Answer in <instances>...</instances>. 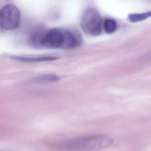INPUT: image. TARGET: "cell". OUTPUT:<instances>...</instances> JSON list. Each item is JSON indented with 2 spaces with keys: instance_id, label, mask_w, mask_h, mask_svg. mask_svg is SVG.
I'll return each instance as SVG.
<instances>
[{
  "instance_id": "6da1fadb",
  "label": "cell",
  "mask_w": 151,
  "mask_h": 151,
  "mask_svg": "<svg viewBox=\"0 0 151 151\" xmlns=\"http://www.w3.org/2000/svg\"><path fill=\"white\" fill-rule=\"evenodd\" d=\"M114 139L105 135H92L68 139L57 144L56 147L68 151H96L111 146Z\"/></svg>"
},
{
  "instance_id": "7a4b0ae2",
  "label": "cell",
  "mask_w": 151,
  "mask_h": 151,
  "mask_svg": "<svg viewBox=\"0 0 151 151\" xmlns=\"http://www.w3.org/2000/svg\"><path fill=\"white\" fill-rule=\"evenodd\" d=\"M80 35L73 31L62 29L47 30L43 40V48L72 49L80 45Z\"/></svg>"
},
{
  "instance_id": "3957f363",
  "label": "cell",
  "mask_w": 151,
  "mask_h": 151,
  "mask_svg": "<svg viewBox=\"0 0 151 151\" xmlns=\"http://www.w3.org/2000/svg\"><path fill=\"white\" fill-rule=\"evenodd\" d=\"M82 30L87 35L97 36L101 33L102 20L98 10L93 8L87 9L81 20Z\"/></svg>"
},
{
  "instance_id": "277c9868",
  "label": "cell",
  "mask_w": 151,
  "mask_h": 151,
  "mask_svg": "<svg viewBox=\"0 0 151 151\" xmlns=\"http://www.w3.org/2000/svg\"><path fill=\"white\" fill-rule=\"evenodd\" d=\"M19 9L13 4H7L0 10V27L5 30H14L21 23Z\"/></svg>"
},
{
  "instance_id": "5b68a950",
  "label": "cell",
  "mask_w": 151,
  "mask_h": 151,
  "mask_svg": "<svg viewBox=\"0 0 151 151\" xmlns=\"http://www.w3.org/2000/svg\"><path fill=\"white\" fill-rule=\"evenodd\" d=\"M47 29L43 25L37 26L30 33L28 38L29 45L37 49L43 48L42 44Z\"/></svg>"
},
{
  "instance_id": "8992f818",
  "label": "cell",
  "mask_w": 151,
  "mask_h": 151,
  "mask_svg": "<svg viewBox=\"0 0 151 151\" xmlns=\"http://www.w3.org/2000/svg\"><path fill=\"white\" fill-rule=\"evenodd\" d=\"M11 58L17 60L29 62L51 61L56 60L59 58L56 56H45L39 57H27V56H12Z\"/></svg>"
},
{
  "instance_id": "52a82bcc",
  "label": "cell",
  "mask_w": 151,
  "mask_h": 151,
  "mask_svg": "<svg viewBox=\"0 0 151 151\" xmlns=\"http://www.w3.org/2000/svg\"><path fill=\"white\" fill-rule=\"evenodd\" d=\"M60 78L56 75L49 74L40 76L35 78L34 81L37 83H47L57 82L60 80Z\"/></svg>"
},
{
  "instance_id": "ba28073f",
  "label": "cell",
  "mask_w": 151,
  "mask_h": 151,
  "mask_svg": "<svg viewBox=\"0 0 151 151\" xmlns=\"http://www.w3.org/2000/svg\"><path fill=\"white\" fill-rule=\"evenodd\" d=\"M104 30L108 34H112L116 31L117 28L116 22L112 19H106L103 23Z\"/></svg>"
},
{
  "instance_id": "9c48e42d",
  "label": "cell",
  "mask_w": 151,
  "mask_h": 151,
  "mask_svg": "<svg viewBox=\"0 0 151 151\" xmlns=\"http://www.w3.org/2000/svg\"><path fill=\"white\" fill-rule=\"evenodd\" d=\"M150 11L142 14H129L128 16V18L131 22L136 23L144 21L151 16Z\"/></svg>"
},
{
  "instance_id": "30bf717a",
  "label": "cell",
  "mask_w": 151,
  "mask_h": 151,
  "mask_svg": "<svg viewBox=\"0 0 151 151\" xmlns=\"http://www.w3.org/2000/svg\"></svg>"
}]
</instances>
